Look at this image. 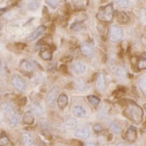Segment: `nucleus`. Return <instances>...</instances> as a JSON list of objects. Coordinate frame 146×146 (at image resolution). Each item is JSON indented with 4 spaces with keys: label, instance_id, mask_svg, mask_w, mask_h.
Wrapping results in <instances>:
<instances>
[{
    "label": "nucleus",
    "instance_id": "nucleus-1",
    "mask_svg": "<svg viewBox=\"0 0 146 146\" xmlns=\"http://www.w3.org/2000/svg\"><path fill=\"white\" fill-rule=\"evenodd\" d=\"M124 115L128 119H130L132 122L135 124H141L143 118V110L136 103L133 102V101H129L126 104Z\"/></svg>",
    "mask_w": 146,
    "mask_h": 146
},
{
    "label": "nucleus",
    "instance_id": "nucleus-2",
    "mask_svg": "<svg viewBox=\"0 0 146 146\" xmlns=\"http://www.w3.org/2000/svg\"><path fill=\"white\" fill-rule=\"evenodd\" d=\"M96 17L101 22H110L114 17V7L112 4H109L100 7L98 11Z\"/></svg>",
    "mask_w": 146,
    "mask_h": 146
},
{
    "label": "nucleus",
    "instance_id": "nucleus-3",
    "mask_svg": "<svg viewBox=\"0 0 146 146\" xmlns=\"http://www.w3.org/2000/svg\"><path fill=\"white\" fill-rule=\"evenodd\" d=\"M123 38V30L114 25L112 26L110 30V40L112 42H117L119 40H121V39Z\"/></svg>",
    "mask_w": 146,
    "mask_h": 146
},
{
    "label": "nucleus",
    "instance_id": "nucleus-4",
    "mask_svg": "<svg viewBox=\"0 0 146 146\" xmlns=\"http://www.w3.org/2000/svg\"><path fill=\"white\" fill-rule=\"evenodd\" d=\"M58 89L56 87L52 88L51 90H50V92H48V97H47V103L50 108L55 106L56 98H58Z\"/></svg>",
    "mask_w": 146,
    "mask_h": 146
},
{
    "label": "nucleus",
    "instance_id": "nucleus-5",
    "mask_svg": "<svg viewBox=\"0 0 146 146\" xmlns=\"http://www.w3.org/2000/svg\"><path fill=\"white\" fill-rule=\"evenodd\" d=\"M81 52L82 55H84L86 56H90L93 54L94 52V45L92 42H84L81 45Z\"/></svg>",
    "mask_w": 146,
    "mask_h": 146
},
{
    "label": "nucleus",
    "instance_id": "nucleus-6",
    "mask_svg": "<svg viewBox=\"0 0 146 146\" xmlns=\"http://www.w3.org/2000/svg\"><path fill=\"white\" fill-rule=\"evenodd\" d=\"M125 140L128 143H134L136 138H137V131L136 128L134 126H130V127L126 130L125 134Z\"/></svg>",
    "mask_w": 146,
    "mask_h": 146
},
{
    "label": "nucleus",
    "instance_id": "nucleus-7",
    "mask_svg": "<svg viewBox=\"0 0 146 146\" xmlns=\"http://www.w3.org/2000/svg\"><path fill=\"white\" fill-rule=\"evenodd\" d=\"M12 84H13V85H14V87L15 89H17L18 91H24L25 88H26V85H25L24 81L18 75L13 76Z\"/></svg>",
    "mask_w": 146,
    "mask_h": 146
},
{
    "label": "nucleus",
    "instance_id": "nucleus-8",
    "mask_svg": "<svg viewBox=\"0 0 146 146\" xmlns=\"http://www.w3.org/2000/svg\"><path fill=\"white\" fill-rule=\"evenodd\" d=\"M46 27L44 25H40V26L38 27L34 31H33L28 37H27V40H34L38 39L39 37H40L46 31Z\"/></svg>",
    "mask_w": 146,
    "mask_h": 146
},
{
    "label": "nucleus",
    "instance_id": "nucleus-9",
    "mask_svg": "<svg viewBox=\"0 0 146 146\" xmlns=\"http://www.w3.org/2000/svg\"><path fill=\"white\" fill-rule=\"evenodd\" d=\"M36 66L37 65L35 62L29 60H23L20 65L21 69L25 72H33L34 69H36Z\"/></svg>",
    "mask_w": 146,
    "mask_h": 146
},
{
    "label": "nucleus",
    "instance_id": "nucleus-10",
    "mask_svg": "<svg viewBox=\"0 0 146 146\" xmlns=\"http://www.w3.org/2000/svg\"><path fill=\"white\" fill-rule=\"evenodd\" d=\"M72 69L74 74H82L86 71V66L80 61L74 62L72 65Z\"/></svg>",
    "mask_w": 146,
    "mask_h": 146
},
{
    "label": "nucleus",
    "instance_id": "nucleus-11",
    "mask_svg": "<svg viewBox=\"0 0 146 146\" xmlns=\"http://www.w3.org/2000/svg\"><path fill=\"white\" fill-rule=\"evenodd\" d=\"M22 140L24 146H35L33 136L27 132H23L22 134Z\"/></svg>",
    "mask_w": 146,
    "mask_h": 146
},
{
    "label": "nucleus",
    "instance_id": "nucleus-12",
    "mask_svg": "<svg viewBox=\"0 0 146 146\" xmlns=\"http://www.w3.org/2000/svg\"><path fill=\"white\" fill-rule=\"evenodd\" d=\"M96 87L100 92H103L106 87V79L103 74H99L96 79Z\"/></svg>",
    "mask_w": 146,
    "mask_h": 146
},
{
    "label": "nucleus",
    "instance_id": "nucleus-13",
    "mask_svg": "<svg viewBox=\"0 0 146 146\" xmlns=\"http://www.w3.org/2000/svg\"><path fill=\"white\" fill-rule=\"evenodd\" d=\"M116 18L117 21L121 24H125L129 22V16L122 11H117L116 13Z\"/></svg>",
    "mask_w": 146,
    "mask_h": 146
},
{
    "label": "nucleus",
    "instance_id": "nucleus-14",
    "mask_svg": "<svg viewBox=\"0 0 146 146\" xmlns=\"http://www.w3.org/2000/svg\"><path fill=\"white\" fill-rule=\"evenodd\" d=\"M72 113L76 117H82L85 116L86 111L82 106H74L72 109Z\"/></svg>",
    "mask_w": 146,
    "mask_h": 146
},
{
    "label": "nucleus",
    "instance_id": "nucleus-15",
    "mask_svg": "<svg viewBox=\"0 0 146 146\" xmlns=\"http://www.w3.org/2000/svg\"><path fill=\"white\" fill-rule=\"evenodd\" d=\"M23 121L26 125H33L34 123V115L33 111H27L23 117Z\"/></svg>",
    "mask_w": 146,
    "mask_h": 146
},
{
    "label": "nucleus",
    "instance_id": "nucleus-16",
    "mask_svg": "<svg viewBox=\"0 0 146 146\" xmlns=\"http://www.w3.org/2000/svg\"><path fill=\"white\" fill-rule=\"evenodd\" d=\"M40 56L44 60H51L52 59V51L48 48H43L40 49Z\"/></svg>",
    "mask_w": 146,
    "mask_h": 146
},
{
    "label": "nucleus",
    "instance_id": "nucleus-17",
    "mask_svg": "<svg viewBox=\"0 0 146 146\" xmlns=\"http://www.w3.org/2000/svg\"><path fill=\"white\" fill-rule=\"evenodd\" d=\"M2 110H3V111L5 112V114H6L7 116L12 115V114L16 113V112H15V108H14V106H13L12 104H10V103H7V102H5V103H3V104H2Z\"/></svg>",
    "mask_w": 146,
    "mask_h": 146
},
{
    "label": "nucleus",
    "instance_id": "nucleus-18",
    "mask_svg": "<svg viewBox=\"0 0 146 146\" xmlns=\"http://www.w3.org/2000/svg\"><path fill=\"white\" fill-rule=\"evenodd\" d=\"M89 135H90V132H89L87 127H82L75 131V136H77L79 138L86 139L89 137Z\"/></svg>",
    "mask_w": 146,
    "mask_h": 146
},
{
    "label": "nucleus",
    "instance_id": "nucleus-19",
    "mask_svg": "<svg viewBox=\"0 0 146 146\" xmlns=\"http://www.w3.org/2000/svg\"><path fill=\"white\" fill-rule=\"evenodd\" d=\"M58 105L60 109H65L68 104V98L66 94H61L58 98Z\"/></svg>",
    "mask_w": 146,
    "mask_h": 146
},
{
    "label": "nucleus",
    "instance_id": "nucleus-20",
    "mask_svg": "<svg viewBox=\"0 0 146 146\" xmlns=\"http://www.w3.org/2000/svg\"><path fill=\"white\" fill-rule=\"evenodd\" d=\"M65 125L66 126V128L73 130L76 127V125H77V121H76V119H74V117H67L65 121Z\"/></svg>",
    "mask_w": 146,
    "mask_h": 146
},
{
    "label": "nucleus",
    "instance_id": "nucleus-21",
    "mask_svg": "<svg viewBox=\"0 0 146 146\" xmlns=\"http://www.w3.org/2000/svg\"><path fill=\"white\" fill-rule=\"evenodd\" d=\"M7 122L11 126H15L19 123V117L16 113L7 116Z\"/></svg>",
    "mask_w": 146,
    "mask_h": 146
},
{
    "label": "nucleus",
    "instance_id": "nucleus-22",
    "mask_svg": "<svg viewBox=\"0 0 146 146\" xmlns=\"http://www.w3.org/2000/svg\"><path fill=\"white\" fill-rule=\"evenodd\" d=\"M114 74L117 76V78L120 79V80H123L125 77V68L121 67V66H117L115 68V70H114Z\"/></svg>",
    "mask_w": 146,
    "mask_h": 146
},
{
    "label": "nucleus",
    "instance_id": "nucleus-23",
    "mask_svg": "<svg viewBox=\"0 0 146 146\" xmlns=\"http://www.w3.org/2000/svg\"><path fill=\"white\" fill-rule=\"evenodd\" d=\"M138 85H139V88H140V90L142 91V92L146 96V74L143 75L142 77L139 79Z\"/></svg>",
    "mask_w": 146,
    "mask_h": 146
},
{
    "label": "nucleus",
    "instance_id": "nucleus-24",
    "mask_svg": "<svg viewBox=\"0 0 146 146\" xmlns=\"http://www.w3.org/2000/svg\"><path fill=\"white\" fill-rule=\"evenodd\" d=\"M40 6V2L39 0H29V2L27 4V7L31 11H35L39 8Z\"/></svg>",
    "mask_w": 146,
    "mask_h": 146
},
{
    "label": "nucleus",
    "instance_id": "nucleus-25",
    "mask_svg": "<svg viewBox=\"0 0 146 146\" xmlns=\"http://www.w3.org/2000/svg\"><path fill=\"white\" fill-rule=\"evenodd\" d=\"M11 145V142L9 140L8 136L5 134H3L0 135V146H10Z\"/></svg>",
    "mask_w": 146,
    "mask_h": 146
},
{
    "label": "nucleus",
    "instance_id": "nucleus-26",
    "mask_svg": "<svg viewBox=\"0 0 146 146\" xmlns=\"http://www.w3.org/2000/svg\"><path fill=\"white\" fill-rule=\"evenodd\" d=\"M88 101H89V103L92 105L93 107H96L100 104V100L99 97L95 96V95H90V96H88Z\"/></svg>",
    "mask_w": 146,
    "mask_h": 146
},
{
    "label": "nucleus",
    "instance_id": "nucleus-27",
    "mask_svg": "<svg viewBox=\"0 0 146 146\" xmlns=\"http://www.w3.org/2000/svg\"><path fill=\"white\" fill-rule=\"evenodd\" d=\"M110 130L114 133V134H117V135L121 134L122 128H121V126H120L119 125H117V123H115V122L110 123Z\"/></svg>",
    "mask_w": 146,
    "mask_h": 146
},
{
    "label": "nucleus",
    "instance_id": "nucleus-28",
    "mask_svg": "<svg viewBox=\"0 0 146 146\" xmlns=\"http://www.w3.org/2000/svg\"><path fill=\"white\" fill-rule=\"evenodd\" d=\"M137 68L139 70H144L146 69V58H140L137 61Z\"/></svg>",
    "mask_w": 146,
    "mask_h": 146
},
{
    "label": "nucleus",
    "instance_id": "nucleus-29",
    "mask_svg": "<svg viewBox=\"0 0 146 146\" xmlns=\"http://www.w3.org/2000/svg\"><path fill=\"white\" fill-rule=\"evenodd\" d=\"M139 20L143 25L146 24V8H141L139 11Z\"/></svg>",
    "mask_w": 146,
    "mask_h": 146
},
{
    "label": "nucleus",
    "instance_id": "nucleus-30",
    "mask_svg": "<svg viewBox=\"0 0 146 146\" xmlns=\"http://www.w3.org/2000/svg\"><path fill=\"white\" fill-rule=\"evenodd\" d=\"M47 5H48L50 7L52 8H56L60 5L61 0H45Z\"/></svg>",
    "mask_w": 146,
    "mask_h": 146
},
{
    "label": "nucleus",
    "instance_id": "nucleus-31",
    "mask_svg": "<svg viewBox=\"0 0 146 146\" xmlns=\"http://www.w3.org/2000/svg\"><path fill=\"white\" fill-rule=\"evenodd\" d=\"M115 2L121 8H126L129 6V0H115Z\"/></svg>",
    "mask_w": 146,
    "mask_h": 146
},
{
    "label": "nucleus",
    "instance_id": "nucleus-32",
    "mask_svg": "<svg viewBox=\"0 0 146 146\" xmlns=\"http://www.w3.org/2000/svg\"><path fill=\"white\" fill-rule=\"evenodd\" d=\"M31 109H33V112H35L37 115H42L43 114V109L40 104H33Z\"/></svg>",
    "mask_w": 146,
    "mask_h": 146
},
{
    "label": "nucleus",
    "instance_id": "nucleus-33",
    "mask_svg": "<svg viewBox=\"0 0 146 146\" xmlns=\"http://www.w3.org/2000/svg\"><path fill=\"white\" fill-rule=\"evenodd\" d=\"M75 86L77 89H79V90H82V89L85 88V84L84 81L82 80H76L75 81Z\"/></svg>",
    "mask_w": 146,
    "mask_h": 146
},
{
    "label": "nucleus",
    "instance_id": "nucleus-34",
    "mask_svg": "<svg viewBox=\"0 0 146 146\" xmlns=\"http://www.w3.org/2000/svg\"><path fill=\"white\" fill-rule=\"evenodd\" d=\"M92 129L95 133H100V132H102L104 130L103 128V126L101 125L100 124H95L93 126H92Z\"/></svg>",
    "mask_w": 146,
    "mask_h": 146
},
{
    "label": "nucleus",
    "instance_id": "nucleus-35",
    "mask_svg": "<svg viewBox=\"0 0 146 146\" xmlns=\"http://www.w3.org/2000/svg\"><path fill=\"white\" fill-rule=\"evenodd\" d=\"M18 103L20 106H24L25 104L27 103V99L25 98V97H22L18 100Z\"/></svg>",
    "mask_w": 146,
    "mask_h": 146
},
{
    "label": "nucleus",
    "instance_id": "nucleus-36",
    "mask_svg": "<svg viewBox=\"0 0 146 146\" xmlns=\"http://www.w3.org/2000/svg\"><path fill=\"white\" fill-rule=\"evenodd\" d=\"M116 146H131V145L129 143H119Z\"/></svg>",
    "mask_w": 146,
    "mask_h": 146
},
{
    "label": "nucleus",
    "instance_id": "nucleus-37",
    "mask_svg": "<svg viewBox=\"0 0 146 146\" xmlns=\"http://www.w3.org/2000/svg\"><path fill=\"white\" fill-rule=\"evenodd\" d=\"M84 146H98V145H97V144H95V143H85Z\"/></svg>",
    "mask_w": 146,
    "mask_h": 146
},
{
    "label": "nucleus",
    "instance_id": "nucleus-38",
    "mask_svg": "<svg viewBox=\"0 0 146 146\" xmlns=\"http://www.w3.org/2000/svg\"><path fill=\"white\" fill-rule=\"evenodd\" d=\"M144 109H145V110H146V103L144 104Z\"/></svg>",
    "mask_w": 146,
    "mask_h": 146
}]
</instances>
